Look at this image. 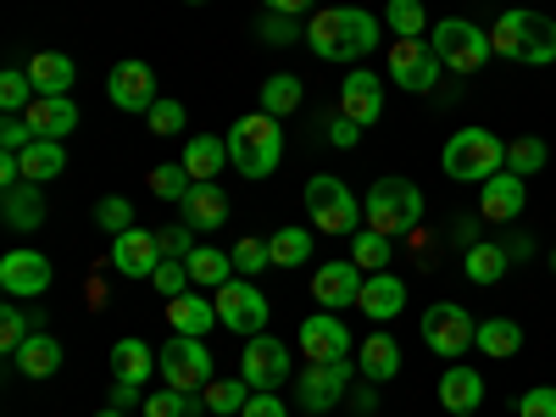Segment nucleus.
<instances>
[{
  "instance_id": "obj_1",
  "label": "nucleus",
  "mask_w": 556,
  "mask_h": 417,
  "mask_svg": "<svg viewBox=\"0 0 556 417\" xmlns=\"http://www.w3.org/2000/svg\"><path fill=\"white\" fill-rule=\"evenodd\" d=\"M306 45L323 62H362L379 51V17L362 7H329L306 23Z\"/></svg>"
},
{
  "instance_id": "obj_2",
  "label": "nucleus",
  "mask_w": 556,
  "mask_h": 417,
  "mask_svg": "<svg viewBox=\"0 0 556 417\" xmlns=\"http://www.w3.org/2000/svg\"><path fill=\"white\" fill-rule=\"evenodd\" d=\"M490 45H495V56H506V62L551 67V62H556V23H551L545 12L513 7V12H501V17H495Z\"/></svg>"
},
{
  "instance_id": "obj_3",
  "label": "nucleus",
  "mask_w": 556,
  "mask_h": 417,
  "mask_svg": "<svg viewBox=\"0 0 556 417\" xmlns=\"http://www.w3.org/2000/svg\"><path fill=\"white\" fill-rule=\"evenodd\" d=\"M278 156H285V128L267 112H251L228 128V162H235L245 178H267L278 173Z\"/></svg>"
},
{
  "instance_id": "obj_4",
  "label": "nucleus",
  "mask_w": 556,
  "mask_h": 417,
  "mask_svg": "<svg viewBox=\"0 0 556 417\" xmlns=\"http://www.w3.org/2000/svg\"><path fill=\"white\" fill-rule=\"evenodd\" d=\"M362 217H367L374 235L401 240V235L417 228V217H424V190H417L412 178H379L374 190H367V201H362Z\"/></svg>"
},
{
  "instance_id": "obj_5",
  "label": "nucleus",
  "mask_w": 556,
  "mask_h": 417,
  "mask_svg": "<svg viewBox=\"0 0 556 417\" xmlns=\"http://www.w3.org/2000/svg\"><path fill=\"white\" fill-rule=\"evenodd\" d=\"M440 167L456 178V184H484L506 167V146L490 134V128H456L440 151Z\"/></svg>"
},
{
  "instance_id": "obj_6",
  "label": "nucleus",
  "mask_w": 556,
  "mask_h": 417,
  "mask_svg": "<svg viewBox=\"0 0 556 417\" xmlns=\"http://www.w3.org/2000/svg\"><path fill=\"white\" fill-rule=\"evenodd\" d=\"M306 212H312V228H323V235H356V228H367L362 201L345 190V178H334V173H312L306 178Z\"/></svg>"
},
{
  "instance_id": "obj_7",
  "label": "nucleus",
  "mask_w": 556,
  "mask_h": 417,
  "mask_svg": "<svg viewBox=\"0 0 556 417\" xmlns=\"http://www.w3.org/2000/svg\"><path fill=\"white\" fill-rule=\"evenodd\" d=\"M434 51L451 73H479L495 56V45H490V28H479L468 17H445V23H434Z\"/></svg>"
},
{
  "instance_id": "obj_8",
  "label": "nucleus",
  "mask_w": 556,
  "mask_h": 417,
  "mask_svg": "<svg viewBox=\"0 0 556 417\" xmlns=\"http://www.w3.org/2000/svg\"><path fill=\"white\" fill-rule=\"evenodd\" d=\"M212 301H217V323L235 329L240 340L267 334V295L256 290V278H228L223 290H212Z\"/></svg>"
},
{
  "instance_id": "obj_9",
  "label": "nucleus",
  "mask_w": 556,
  "mask_h": 417,
  "mask_svg": "<svg viewBox=\"0 0 556 417\" xmlns=\"http://www.w3.org/2000/svg\"><path fill=\"white\" fill-rule=\"evenodd\" d=\"M445 62L434 51V39H395L390 45V78L406 89V96H429V89L440 84Z\"/></svg>"
},
{
  "instance_id": "obj_10",
  "label": "nucleus",
  "mask_w": 556,
  "mask_h": 417,
  "mask_svg": "<svg viewBox=\"0 0 556 417\" xmlns=\"http://www.w3.org/2000/svg\"><path fill=\"white\" fill-rule=\"evenodd\" d=\"M424 340H429V351L434 356H462V351H473V340H479V323L468 317V306H456V301H434L429 312H424Z\"/></svg>"
},
{
  "instance_id": "obj_11",
  "label": "nucleus",
  "mask_w": 556,
  "mask_h": 417,
  "mask_svg": "<svg viewBox=\"0 0 556 417\" xmlns=\"http://www.w3.org/2000/svg\"><path fill=\"white\" fill-rule=\"evenodd\" d=\"M156 367H162V379L173 384V390H206L212 384V351L195 340V334H173V345L156 356Z\"/></svg>"
},
{
  "instance_id": "obj_12",
  "label": "nucleus",
  "mask_w": 556,
  "mask_h": 417,
  "mask_svg": "<svg viewBox=\"0 0 556 417\" xmlns=\"http://www.w3.org/2000/svg\"><path fill=\"white\" fill-rule=\"evenodd\" d=\"M240 379H245L251 390H278V384L290 379V345L273 340V334L245 340V351H240Z\"/></svg>"
},
{
  "instance_id": "obj_13",
  "label": "nucleus",
  "mask_w": 556,
  "mask_h": 417,
  "mask_svg": "<svg viewBox=\"0 0 556 417\" xmlns=\"http://www.w3.org/2000/svg\"><path fill=\"white\" fill-rule=\"evenodd\" d=\"M51 256L39 251H7L0 256V290H7L12 301H39L45 290H51Z\"/></svg>"
},
{
  "instance_id": "obj_14",
  "label": "nucleus",
  "mask_w": 556,
  "mask_h": 417,
  "mask_svg": "<svg viewBox=\"0 0 556 417\" xmlns=\"http://www.w3.org/2000/svg\"><path fill=\"white\" fill-rule=\"evenodd\" d=\"M362 285H367V273H362L351 256H340V262H323V267L312 273V301H317L323 312H340V306L362 301Z\"/></svg>"
},
{
  "instance_id": "obj_15",
  "label": "nucleus",
  "mask_w": 556,
  "mask_h": 417,
  "mask_svg": "<svg viewBox=\"0 0 556 417\" xmlns=\"http://www.w3.org/2000/svg\"><path fill=\"white\" fill-rule=\"evenodd\" d=\"M351 390V356L345 362H306L301 374V412H329Z\"/></svg>"
},
{
  "instance_id": "obj_16",
  "label": "nucleus",
  "mask_w": 556,
  "mask_h": 417,
  "mask_svg": "<svg viewBox=\"0 0 556 417\" xmlns=\"http://www.w3.org/2000/svg\"><path fill=\"white\" fill-rule=\"evenodd\" d=\"M351 334H345V323L334 317V312H312L306 323H301V356L306 362H345L351 356Z\"/></svg>"
},
{
  "instance_id": "obj_17",
  "label": "nucleus",
  "mask_w": 556,
  "mask_h": 417,
  "mask_svg": "<svg viewBox=\"0 0 556 417\" xmlns=\"http://www.w3.org/2000/svg\"><path fill=\"white\" fill-rule=\"evenodd\" d=\"M112 273H123V278H151L167 256H162V245H156V235L151 228H128V235H117L112 240Z\"/></svg>"
},
{
  "instance_id": "obj_18",
  "label": "nucleus",
  "mask_w": 556,
  "mask_h": 417,
  "mask_svg": "<svg viewBox=\"0 0 556 417\" xmlns=\"http://www.w3.org/2000/svg\"><path fill=\"white\" fill-rule=\"evenodd\" d=\"M340 112L351 123H379L384 117V78L379 73H367V67H351L345 73V89H340Z\"/></svg>"
},
{
  "instance_id": "obj_19",
  "label": "nucleus",
  "mask_w": 556,
  "mask_h": 417,
  "mask_svg": "<svg viewBox=\"0 0 556 417\" xmlns=\"http://www.w3.org/2000/svg\"><path fill=\"white\" fill-rule=\"evenodd\" d=\"M106 96H112V106H123V112H151V106H156V78H151L146 62H117L112 78H106Z\"/></svg>"
},
{
  "instance_id": "obj_20",
  "label": "nucleus",
  "mask_w": 556,
  "mask_h": 417,
  "mask_svg": "<svg viewBox=\"0 0 556 417\" xmlns=\"http://www.w3.org/2000/svg\"><path fill=\"white\" fill-rule=\"evenodd\" d=\"M523 201H529V195H523V178L506 173V167L479 184V212H484L490 223H513V217L523 212Z\"/></svg>"
},
{
  "instance_id": "obj_21",
  "label": "nucleus",
  "mask_w": 556,
  "mask_h": 417,
  "mask_svg": "<svg viewBox=\"0 0 556 417\" xmlns=\"http://www.w3.org/2000/svg\"><path fill=\"white\" fill-rule=\"evenodd\" d=\"M23 117H28L34 139H67V134L78 128V106H73V96H34V106H28Z\"/></svg>"
},
{
  "instance_id": "obj_22",
  "label": "nucleus",
  "mask_w": 556,
  "mask_h": 417,
  "mask_svg": "<svg viewBox=\"0 0 556 417\" xmlns=\"http://www.w3.org/2000/svg\"><path fill=\"white\" fill-rule=\"evenodd\" d=\"M367 317H374V323H390L401 306H406V285H401V278L384 267V273H367V285H362V301H356Z\"/></svg>"
},
{
  "instance_id": "obj_23",
  "label": "nucleus",
  "mask_w": 556,
  "mask_h": 417,
  "mask_svg": "<svg viewBox=\"0 0 556 417\" xmlns=\"http://www.w3.org/2000/svg\"><path fill=\"white\" fill-rule=\"evenodd\" d=\"M434 395H440V406L445 412H479V401H484V379L473 374V367H445V379L434 384Z\"/></svg>"
},
{
  "instance_id": "obj_24",
  "label": "nucleus",
  "mask_w": 556,
  "mask_h": 417,
  "mask_svg": "<svg viewBox=\"0 0 556 417\" xmlns=\"http://www.w3.org/2000/svg\"><path fill=\"white\" fill-rule=\"evenodd\" d=\"M184 167H190L195 184H217L223 167H235V162H228V139H217V134H195L190 146H184Z\"/></svg>"
},
{
  "instance_id": "obj_25",
  "label": "nucleus",
  "mask_w": 556,
  "mask_h": 417,
  "mask_svg": "<svg viewBox=\"0 0 556 417\" xmlns=\"http://www.w3.org/2000/svg\"><path fill=\"white\" fill-rule=\"evenodd\" d=\"M28 78H34V96H67L73 78H78V62L62 56V51H39L28 62Z\"/></svg>"
},
{
  "instance_id": "obj_26",
  "label": "nucleus",
  "mask_w": 556,
  "mask_h": 417,
  "mask_svg": "<svg viewBox=\"0 0 556 417\" xmlns=\"http://www.w3.org/2000/svg\"><path fill=\"white\" fill-rule=\"evenodd\" d=\"M167 323H173V334H212V323H217V301L212 295H178V301H167Z\"/></svg>"
},
{
  "instance_id": "obj_27",
  "label": "nucleus",
  "mask_w": 556,
  "mask_h": 417,
  "mask_svg": "<svg viewBox=\"0 0 556 417\" xmlns=\"http://www.w3.org/2000/svg\"><path fill=\"white\" fill-rule=\"evenodd\" d=\"M0 212H7V228H17V235H28V228L45 223V195H39V184H12L7 195H0Z\"/></svg>"
},
{
  "instance_id": "obj_28",
  "label": "nucleus",
  "mask_w": 556,
  "mask_h": 417,
  "mask_svg": "<svg viewBox=\"0 0 556 417\" xmlns=\"http://www.w3.org/2000/svg\"><path fill=\"white\" fill-rule=\"evenodd\" d=\"M112 374H117V384L146 390V379L156 374V356H151V345H146V340H117V345H112Z\"/></svg>"
},
{
  "instance_id": "obj_29",
  "label": "nucleus",
  "mask_w": 556,
  "mask_h": 417,
  "mask_svg": "<svg viewBox=\"0 0 556 417\" xmlns=\"http://www.w3.org/2000/svg\"><path fill=\"white\" fill-rule=\"evenodd\" d=\"M12 362H17V374H28V379H51L56 367H62V340H56V334H45V329H34L28 345H23Z\"/></svg>"
},
{
  "instance_id": "obj_30",
  "label": "nucleus",
  "mask_w": 556,
  "mask_h": 417,
  "mask_svg": "<svg viewBox=\"0 0 556 417\" xmlns=\"http://www.w3.org/2000/svg\"><path fill=\"white\" fill-rule=\"evenodd\" d=\"M356 367H362V374L374 379V384H390V379L401 374V345H395L390 334L362 340V345H356Z\"/></svg>"
},
{
  "instance_id": "obj_31",
  "label": "nucleus",
  "mask_w": 556,
  "mask_h": 417,
  "mask_svg": "<svg viewBox=\"0 0 556 417\" xmlns=\"http://www.w3.org/2000/svg\"><path fill=\"white\" fill-rule=\"evenodd\" d=\"M17 162H23V178L28 184H51V178H62L67 151H62V139H34L28 151H17Z\"/></svg>"
},
{
  "instance_id": "obj_32",
  "label": "nucleus",
  "mask_w": 556,
  "mask_h": 417,
  "mask_svg": "<svg viewBox=\"0 0 556 417\" xmlns=\"http://www.w3.org/2000/svg\"><path fill=\"white\" fill-rule=\"evenodd\" d=\"M184 267H190V278H195L201 290H223L228 278H240V273H235V256L212 251V245H195L190 256H184Z\"/></svg>"
},
{
  "instance_id": "obj_33",
  "label": "nucleus",
  "mask_w": 556,
  "mask_h": 417,
  "mask_svg": "<svg viewBox=\"0 0 556 417\" xmlns=\"http://www.w3.org/2000/svg\"><path fill=\"white\" fill-rule=\"evenodd\" d=\"M184 217H190V228H223L228 223V195L217 190V184H195L190 201H184Z\"/></svg>"
},
{
  "instance_id": "obj_34",
  "label": "nucleus",
  "mask_w": 556,
  "mask_h": 417,
  "mask_svg": "<svg viewBox=\"0 0 556 417\" xmlns=\"http://www.w3.org/2000/svg\"><path fill=\"white\" fill-rule=\"evenodd\" d=\"M506 262H513V251H506V245L479 240V245H468V256H462V273H468L473 285H495V278L506 273Z\"/></svg>"
},
{
  "instance_id": "obj_35",
  "label": "nucleus",
  "mask_w": 556,
  "mask_h": 417,
  "mask_svg": "<svg viewBox=\"0 0 556 417\" xmlns=\"http://www.w3.org/2000/svg\"><path fill=\"white\" fill-rule=\"evenodd\" d=\"M262 112H267V117L301 112V78H295V73H273V78L262 84Z\"/></svg>"
},
{
  "instance_id": "obj_36",
  "label": "nucleus",
  "mask_w": 556,
  "mask_h": 417,
  "mask_svg": "<svg viewBox=\"0 0 556 417\" xmlns=\"http://www.w3.org/2000/svg\"><path fill=\"white\" fill-rule=\"evenodd\" d=\"M39 323H45L39 312L28 317V312H23L17 301H7V306H0V351H7V356H17V351L28 345V334L39 329Z\"/></svg>"
},
{
  "instance_id": "obj_37",
  "label": "nucleus",
  "mask_w": 556,
  "mask_h": 417,
  "mask_svg": "<svg viewBox=\"0 0 556 417\" xmlns=\"http://www.w3.org/2000/svg\"><path fill=\"white\" fill-rule=\"evenodd\" d=\"M484 356H513L518 345H523V329L513 317H490V323H479V340H473Z\"/></svg>"
},
{
  "instance_id": "obj_38",
  "label": "nucleus",
  "mask_w": 556,
  "mask_h": 417,
  "mask_svg": "<svg viewBox=\"0 0 556 417\" xmlns=\"http://www.w3.org/2000/svg\"><path fill=\"white\" fill-rule=\"evenodd\" d=\"M390 235H374V228H356V240H351V262L362 267V273H384L390 267Z\"/></svg>"
},
{
  "instance_id": "obj_39",
  "label": "nucleus",
  "mask_w": 556,
  "mask_h": 417,
  "mask_svg": "<svg viewBox=\"0 0 556 417\" xmlns=\"http://www.w3.org/2000/svg\"><path fill=\"white\" fill-rule=\"evenodd\" d=\"M190 190H195V178H190V167L184 162H167V167H151V195H162V201H190Z\"/></svg>"
},
{
  "instance_id": "obj_40",
  "label": "nucleus",
  "mask_w": 556,
  "mask_h": 417,
  "mask_svg": "<svg viewBox=\"0 0 556 417\" xmlns=\"http://www.w3.org/2000/svg\"><path fill=\"white\" fill-rule=\"evenodd\" d=\"M28 106H34V78H28V67H7V73H0V112L17 117V112H28Z\"/></svg>"
},
{
  "instance_id": "obj_41",
  "label": "nucleus",
  "mask_w": 556,
  "mask_h": 417,
  "mask_svg": "<svg viewBox=\"0 0 556 417\" xmlns=\"http://www.w3.org/2000/svg\"><path fill=\"white\" fill-rule=\"evenodd\" d=\"M384 23H390L401 39H424V34H429V12H424V0H390V7H384Z\"/></svg>"
},
{
  "instance_id": "obj_42",
  "label": "nucleus",
  "mask_w": 556,
  "mask_h": 417,
  "mask_svg": "<svg viewBox=\"0 0 556 417\" xmlns=\"http://www.w3.org/2000/svg\"><path fill=\"white\" fill-rule=\"evenodd\" d=\"M267 251H273V267H301L312 256V235L306 228H278V235L267 240Z\"/></svg>"
},
{
  "instance_id": "obj_43",
  "label": "nucleus",
  "mask_w": 556,
  "mask_h": 417,
  "mask_svg": "<svg viewBox=\"0 0 556 417\" xmlns=\"http://www.w3.org/2000/svg\"><path fill=\"white\" fill-rule=\"evenodd\" d=\"M545 139H534V134H523V139H513L506 146V173H518V178H529V173H540L545 167Z\"/></svg>"
},
{
  "instance_id": "obj_44",
  "label": "nucleus",
  "mask_w": 556,
  "mask_h": 417,
  "mask_svg": "<svg viewBox=\"0 0 556 417\" xmlns=\"http://www.w3.org/2000/svg\"><path fill=\"white\" fill-rule=\"evenodd\" d=\"M256 390L245 384V379H212V390H206V406H212V417H228V412H245V401H251Z\"/></svg>"
},
{
  "instance_id": "obj_45",
  "label": "nucleus",
  "mask_w": 556,
  "mask_h": 417,
  "mask_svg": "<svg viewBox=\"0 0 556 417\" xmlns=\"http://www.w3.org/2000/svg\"><path fill=\"white\" fill-rule=\"evenodd\" d=\"M151 285H156L162 301H178V295L195 290V278H190V267H184V262H162V267L151 273Z\"/></svg>"
},
{
  "instance_id": "obj_46",
  "label": "nucleus",
  "mask_w": 556,
  "mask_h": 417,
  "mask_svg": "<svg viewBox=\"0 0 556 417\" xmlns=\"http://www.w3.org/2000/svg\"><path fill=\"white\" fill-rule=\"evenodd\" d=\"M96 223L117 240V235H128V228H134V206H128L123 195H101V201H96Z\"/></svg>"
},
{
  "instance_id": "obj_47",
  "label": "nucleus",
  "mask_w": 556,
  "mask_h": 417,
  "mask_svg": "<svg viewBox=\"0 0 556 417\" xmlns=\"http://www.w3.org/2000/svg\"><path fill=\"white\" fill-rule=\"evenodd\" d=\"M256 34H262V45H295V39H301V17L267 12V17H256Z\"/></svg>"
},
{
  "instance_id": "obj_48",
  "label": "nucleus",
  "mask_w": 556,
  "mask_h": 417,
  "mask_svg": "<svg viewBox=\"0 0 556 417\" xmlns=\"http://www.w3.org/2000/svg\"><path fill=\"white\" fill-rule=\"evenodd\" d=\"M228 256H235V273H240V278H256L262 267H273V251H267V240H256V235H251V240H240Z\"/></svg>"
},
{
  "instance_id": "obj_49",
  "label": "nucleus",
  "mask_w": 556,
  "mask_h": 417,
  "mask_svg": "<svg viewBox=\"0 0 556 417\" xmlns=\"http://www.w3.org/2000/svg\"><path fill=\"white\" fill-rule=\"evenodd\" d=\"M190 412H195V395L190 390H173V384L146 401V417H190Z\"/></svg>"
},
{
  "instance_id": "obj_50",
  "label": "nucleus",
  "mask_w": 556,
  "mask_h": 417,
  "mask_svg": "<svg viewBox=\"0 0 556 417\" xmlns=\"http://www.w3.org/2000/svg\"><path fill=\"white\" fill-rule=\"evenodd\" d=\"M156 245H162V256H167V262H184V256L195 251V240H190V228H178V223L156 228Z\"/></svg>"
},
{
  "instance_id": "obj_51",
  "label": "nucleus",
  "mask_w": 556,
  "mask_h": 417,
  "mask_svg": "<svg viewBox=\"0 0 556 417\" xmlns=\"http://www.w3.org/2000/svg\"><path fill=\"white\" fill-rule=\"evenodd\" d=\"M146 117H151V134H162V139L167 134H184V106L178 101H156Z\"/></svg>"
},
{
  "instance_id": "obj_52",
  "label": "nucleus",
  "mask_w": 556,
  "mask_h": 417,
  "mask_svg": "<svg viewBox=\"0 0 556 417\" xmlns=\"http://www.w3.org/2000/svg\"><path fill=\"white\" fill-rule=\"evenodd\" d=\"M518 417H556V390H551V384L523 390V395H518Z\"/></svg>"
},
{
  "instance_id": "obj_53",
  "label": "nucleus",
  "mask_w": 556,
  "mask_h": 417,
  "mask_svg": "<svg viewBox=\"0 0 556 417\" xmlns=\"http://www.w3.org/2000/svg\"><path fill=\"white\" fill-rule=\"evenodd\" d=\"M28 146H34L28 117H7V123H0V151H28Z\"/></svg>"
},
{
  "instance_id": "obj_54",
  "label": "nucleus",
  "mask_w": 556,
  "mask_h": 417,
  "mask_svg": "<svg viewBox=\"0 0 556 417\" xmlns=\"http://www.w3.org/2000/svg\"><path fill=\"white\" fill-rule=\"evenodd\" d=\"M240 417H290V406L278 401L273 390H256V395L245 401V412H240Z\"/></svg>"
},
{
  "instance_id": "obj_55",
  "label": "nucleus",
  "mask_w": 556,
  "mask_h": 417,
  "mask_svg": "<svg viewBox=\"0 0 556 417\" xmlns=\"http://www.w3.org/2000/svg\"><path fill=\"white\" fill-rule=\"evenodd\" d=\"M329 139H334V146H345V151H351L356 139H362V123H351V117L340 112V117H334V128H329Z\"/></svg>"
},
{
  "instance_id": "obj_56",
  "label": "nucleus",
  "mask_w": 556,
  "mask_h": 417,
  "mask_svg": "<svg viewBox=\"0 0 556 417\" xmlns=\"http://www.w3.org/2000/svg\"><path fill=\"white\" fill-rule=\"evenodd\" d=\"M262 7H267V12H290V17H301L312 0H262Z\"/></svg>"
},
{
  "instance_id": "obj_57",
  "label": "nucleus",
  "mask_w": 556,
  "mask_h": 417,
  "mask_svg": "<svg viewBox=\"0 0 556 417\" xmlns=\"http://www.w3.org/2000/svg\"><path fill=\"white\" fill-rule=\"evenodd\" d=\"M134 401H139V390H134V384H117V390H112V406H117V412H128Z\"/></svg>"
},
{
  "instance_id": "obj_58",
  "label": "nucleus",
  "mask_w": 556,
  "mask_h": 417,
  "mask_svg": "<svg viewBox=\"0 0 556 417\" xmlns=\"http://www.w3.org/2000/svg\"><path fill=\"white\" fill-rule=\"evenodd\" d=\"M96 417H123V412H117V406H106V412H96Z\"/></svg>"
},
{
  "instance_id": "obj_59",
  "label": "nucleus",
  "mask_w": 556,
  "mask_h": 417,
  "mask_svg": "<svg viewBox=\"0 0 556 417\" xmlns=\"http://www.w3.org/2000/svg\"><path fill=\"white\" fill-rule=\"evenodd\" d=\"M184 7H206V0H184Z\"/></svg>"
},
{
  "instance_id": "obj_60",
  "label": "nucleus",
  "mask_w": 556,
  "mask_h": 417,
  "mask_svg": "<svg viewBox=\"0 0 556 417\" xmlns=\"http://www.w3.org/2000/svg\"><path fill=\"white\" fill-rule=\"evenodd\" d=\"M451 417H473V412H451Z\"/></svg>"
},
{
  "instance_id": "obj_61",
  "label": "nucleus",
  "mask_w": 556,
  "mask_h": 417,
  "mask_svg": "<svg viewBox=\"0 0 556 417\" xmlns=\"http://www.w3.org/2000/svg\"><path fill=\"white\" fill-rule=\"evenodd\" d=\"M551 267H556V251H551Z\"/></svg>"
}]
</instances>
